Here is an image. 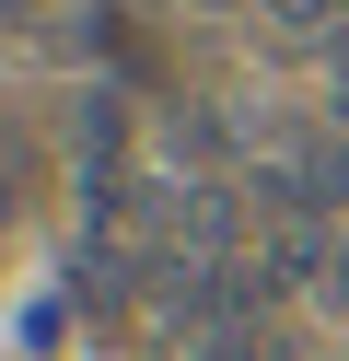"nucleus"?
<instances>
[{"instance_id":"nucleus-1","label":"nucleus","mask_w":349,"mask_h":361,"mask_svg":"<svg viewBox=\"0 0 349 361\" xmlns=\"http://www.w3.org/2000/svg\"><path fill=\"white\" fill-rule=\"evenodd\" d=\"M0 245H12V187H0Z\"/></svg>"},{"instance_id":"nucleus-2","label":"nucleus","mask_w":349,"mask_h":361,"mask_svg":"<svg viewBox=\"0 0 349 361\" xmlns=\"http://www.w3.org/2000/svg\"><path fill=\"white\" fill-rule=\"evenodd\" d=\"M338 303H349V245H338Z\"/></svg>"}]
</instances>
